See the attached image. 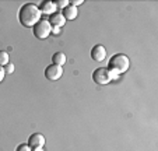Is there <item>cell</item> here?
<instances>
[{
    "mask_svg": "<svg viewBox=\"0 0 158 151\" xmlns=\"http://www.w3.org/2000/svg\"><path fill=\"white\" fill-rule=\"evenodd\" d=\"M41 10L35 3H25L24 6L20 7V11H18V21L21 25L27 28L34 27L38 21H41Z\"/></svg>",
    "mask_w": 158,
    "mask_h": 151,
    "instance_id": "6da1fadb",
    "label": "cell"
},
{
    "mask_svg": "<svg viewBox=\"0 0 158 151\" xmlns=\"http://www.w3.org/2000/svg\"><path fill=\"white\" fill-rule=\"evenodd\" d=\"M130 67V60L126 55L123 53H118V55H114V56L109 59V63H108V70L110 71L112 74V78L114 77H118L120 74L126 73Z\"/></svg>",
    "mask_w": 158,
    "mask_h": 151,
    "instance_id": "7a4b0ae2",
    "label": "cell"
},
{
    "mask_svg": "<svg viewBox=\"0 0 158 151\" xmlns=\"http://www.w3.org/2000/svg\"><path fill=\"white\" fill-rule=\"evenodd\" d=\"M32 31H34L35 38L46 39L52 34V25L49 24L48 20H42V18H41V21H38V23H36L35 25L32 27Z\"/></svg>",
    "mask_w": 158,
    "mask_h": 151,
    "instance_id": "3957f363",
    "label": "cell"
},
{
    "mask_svg": "<svg viewBox=\"0 0 158 151\" xmlns=\"http://www.w3.org/2000/svg\"><path fill=\"white\" fill-rule=\"evenodd\" d=\"M93 80L98 86H105V84L110 83L112 80V74L106 67H98L94 70L93 73Z\"/></svg>",
    "mask_w": 158,
    "mask_h": 151,
    "instance_id": "277c9868",
    "label": "cell"
},
{
    "mask_svg": "<svg viewBox=\"0 0 158 151\" xmlns=\"http://www.w3.org/2000/svg\"><path fill=\"white\" fill-rule=\"evenodd\" d=\"M62 76H63L62 66H57V65H53V63H52L51 66H48V67L45 69V77L48 78V80H51V81L59 80Z\"/></svg>",
    "mask_w": 158,
    "mask_h": 151,
    "instance_id": "5b68a950",
    "label": "cell"
},
{
    "mask_svg": "<svg viewBox=\"0 0 158 151\" xmlns=\"http://www.w3.org/2000/svg\"><path fill=\"white\" fill-rule=\"evenodd\" d=\"M28 145H30L32 150H36V148H42L45 145V137L42 136L41 133H34L30 136L28 139Z\"/></svg>",
    "mask_w": 158,
    "mask_h": 151,
    "instance_id": "8992f818",
    "label": "cell"
},
{
    "mask_svg": "<svg viewBox=\"0 0 158 151\" xmlns=\"http://www.w3.org/2000/svg\"><path fill=\"white\" fill-rule=\"evenodd\" d=\"M106 57V49H105L102 45H95V46L91 49V59L95 60V62H102Z\"/></svg>",
    "mask_w": 158,
    "mask_h": 151,
    "instance_id": "52a82bcc",
    "label": "cell"
},
{
    "mask_svg": "<svg viewBox=\"0 0 158 151\" xmlns=\"http://www.w3.org/2000/svg\"><path fill=\"white\" fill-rule=\"evenodd\" d=\"M56 4L55 2H51V0H46V2H42L41 6H39V10H41V14H48L52 15L56 13Z\"/></svg>",
    "mask_w": 158,
    "mask_h": 151,
    "instance_id": "ba28073f",
    "label": "cell"
},
{
    "mask_svg": "<svg viewBox=\"0 0 158 151\" xmlns=\"http://www.w3.org/2000/svg\"><path fill=\"white\" fill-rule=\"evenodd\" d=\"M49 24L52 25V28H60L64 25L66 23V18L63 17L60 13H55V14H52L51 17H49Z\"/></svg>",
    "mask_w": 158,
    "mask_h": 151,
    "instance_id": "9c48e42d",
    "label": "cell"
},
{
    "mask_svg": "<svg viewBox=\"0 0 158 151\" xmlns=\"http://www.w3.org/2000/svg\"><path fill=\"white\" fill-rule=\"evenodd\" d=\"M77 14H78V9L76 6H73V4H69L67 7H64L62 13V15L66 20H74L77 17Z\"/></svg>",
    "mask_w": 158,
    "mask_h": 151,
    "instance_id": "30bf717a",
    "label": "cell"
},
{
    "mask_svg": "<svg viewBox=\"0 0 158 151\" xmlns=\"http://www.w3.org/2000/svg\"><path fill=\"white\" fill-rule=\"evenodd\" d=\"M52 62H53V65L63 66L67 62V57H66V55L63 53V52H56V53H53V56H52Z\"/></svg>",
    "mask_w": 158,
    "mask_h": 151,
    "instance_id": "8fae6325",
    "label": "cell"
},
{
    "mask_svg": "<svg viewBox=\"0 0 158 151\" xmlns=\"http://www.w3.org/2000/svg\"><path fill=\"white\" fill-rule=\"evenodd\" d=\"M7 63H9V53L6 50H0V66L4 67Z\"/></svg>",
    "mask_w": 158,
    "mask_h": 151,
    "instance_id": "7c38bea8",
    "label": "cell"
},
{
    "mask_svg": "<svg viewBox=\"0 0 158 151\" xmlns=\"http://www.w3.org/2000/svg\"><path fill=\"white\" fill-rule=\"evenodd\" d=\"M3 69H4V71H6V74H13V71H14V65L9 62Z\"/></svg>",
    "mask_w": 158,
    "mask_h": 151,
    "instance_id": "4fadbf2b",
    "label": "cell"
},
{
    "mask_svg": "<svg viewBox=\"0 0 158 151\" xmlns=\"http://www.w3.org/2000/svg\"><path fill=\"white\" fill-rule=\"evenodd\" d=\"M55 4H56V7H63V9H64V7H67L69 6V0H57V2H55Z\"/></svg>",
    "mask_w": 158,
    "mask_h": 151,
    "instance_id": "5bb4252c",
    "label": "cell"
},
{
    "mask_svg": "<svg viewBox=\"0 0 158 151\" xmlns=\"http://www.w3.org/2000/svg\"><path fill=\"white\" fill-rule=\"evenodd\" d=\"M15 151H32V148H31L28 144H20L17 148H15Z\"/></svg>",
    "mask_w": 158,
    "mask_h": 151,
    "instance_id": "9a60e30c",
    "label": "cell"
},
{
    "mask_svg": "<svg viewBox=\"0 0 158 151\" xmlns=\"http://www.w3.org/2000/svg\"><path fill=\"white\" fill-rule=\"evenodd\" d=\"M4 76H6V71H4V69L0 66V83L4 80Z\"/></svg>",
    "mask_w": 158,
    "mask_h": 151,
    "instance_id": "2e32d148",
    "label": "cell"
},
{
    "mask_svg": "<svg viewBox=\"0 0 158 151\" xmlns=\"http://www.w3.org/2000/svg\"><path fill=\"white\" fill-rule=\"evenodd\" d=\"M81 3H83V0H74V2H72V3H70V4H73V6H76V7H77V6H80Z\"/></svg>",
    "mask_w": 158,
    "mask_h": 151,
    "instance_id": "e0dca14e",
    "label": "cell"
}]
</instances>
